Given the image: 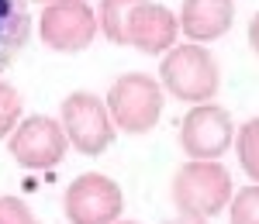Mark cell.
Returning a JSON list of instances; mask_svg holds the SVG:
<instances>
[{
  "mask_svg": "<svg viewBox=\"0 0 259 224\" xmlns=\"http://www.w3.org/2000/svg\"><path fill=\"white\" fill-rule=\"evenodd\" d=\"M173 204L183 217H214L225 207H232L235 186H232V173L221 162L211 159H187L173 176Z\"/></svg>",
  "mask_w": 259,
  "mask_h": 224,
  "instance_id": "cell-1",
  "label": "cell"
},
{
  "mask_svg": "<svg viewBox=\"0 0 259 224\" xmlns=\"http://www.w3.org/2000/svg\"><path fill=\"white\" fill-rule=\"evenodd\" d=\"M159 83H162V90L169 97H177V100H187L194 107L197 103H211V97L221 86V66L197 41L177 45L159 62Z\"/></svg>",
  "mask_w": 259,
  "mask_h": 224,
  "instance_id": "cell-2",
  "label": "cell"
},
{
  "mask_svg": "<svg viewBox=\"0 0 259 224\" xmlns=\"http://www.w3.org/2000/svg\"><path fill=\"white\" fill-rule=\"evenodd\" d=\"M162 83L149 73H124L107 90V110L121 131L145 135L159 124L162 114Z\"/></svg>",
  "mask_w": 259,
  "mask_h": 224,
  "instance_id": "cell-3",
  "label": "cell"
},
{
  "mask_svg": "<svg viewBox=\"0 0 259 224\" xmlns=\"http://www.w3.org/2000/svg\"><path fill=\"white\" fill-rule=\"evenodd\" d=\"M59 121L69 135V145L80 155H100L114 145L118 124L107 110V100H100L90 90H73L62 97L59 107Z\"/></svg>",
  "mask_w": 259,
  "mask_h": 224,
  "instance_id": "cell-4",
  "label": "cell"
},
{
  "mask_svg": "<svg viewBox=\"0 0 259 224\" xmlns=\"http://www.w3.org/2000/svg\"><path fill=\"white\" fill-rule=\"evenodd\" d=\"M100 31L97 11L87 0H49L38 14V38L52 52H83Z\"/></svg>",
  "mask_w": 259,
  "mask_h": 224,
  "instance_id": "cell-5",
  "label": "cell"
},
{
  "mask_svg": "<svg viewBox=\"0 0 259 224\" xmlns=\"http://www.w3.org/2000/svg\"><path fill=\"white\" fill-rule=\"evenodd\" d=\"M62 210L69 224H118L124 210L121 186L104 173H83L66 186Z\"/></svg>",
  "mask_w": 259,
  "mask_h": 224,
  "instance_id": "cell-6",
  "label": "cell"
},
{
  "mask_svg": "<svg viewBox=\"0 0 259 224\" xmlns=\"http://www.w3.org/2000/svg\"><path fill=\"white\" fill-rule=\"evenodd\" d=\"M7 152L24 169H52V165H59L66 159L69 135H66L62 121L45 118V114H31L7 138Z\"/></svg>",
  "mask_w": 259,
  "mask_h": 224,
  "instance_id": "cell-7",
  "label": "cell"
},
{
  "mask_svg": "<svg viewBox=\"0 0 259 224\" xmlns=\"http://www.w3.org/2000/svg\"><path fill=\"white\" fill-rule=\"evenodd\" d=\"M235 142V124L232 114L218 103H197L190 114L180 121V148L187 159H211L218 162Z\"/></svg>",
  "mask_w": 259,
  "mask_h": 224,
  "instance_id": "cell-8",
  "label": "cell"
},
{
  "mask_svg": "<svg viewBox=\"0 0 259 224\" xmlns=\"http://www.w3.org/2000/svg\"><path fill=\"white\" fill-rule=\"evenodd\" d=\"M177 35H180V14H173L162 4H152V0H142L128 21V45L145 52V55L173 52Z\"/></svg>",
  "mask_w": 259,
  "mask_h": 224,
  "instance_id": "cell-9",
  "label": "cell"
},
{
  "mask_svg": "<svg viewBox=\"0 0 259 224\" xmlns=\"http://www.w3.org/2000/svg\"><path fill=\"white\" fill-rule=\"evenodd\" d=\"M235 0H183L180 7V31L190 41H218L232 31Z\"/></svg>",
  "mask_w": 259,
  "mask_h": 224,
  "instance_id": "cell-10",
  "label": "cell"
},
{
  "mask_svg": "<svg viewBox=\"0 0 259 224\" xmlns=\"http://www.w3.org/2000/svg\"><path fill=\"white\" fill-rule=\"evenodd\" d=\"M31 38V7L28 0H0V73L14 62Z\"/></svg>",
  "mask_w": 259,
  "mask_h": 224,
  "instance_id": "cell-11",
  "label": "cell"
},
{
  "mask_svg": "<svg viewBox=\"0 0 259 224\" xmlns=\"http://www.w3.org/2000/svg\"><path fill=\"white\" fill-rule=\"evenodd\" d=\"M139 4L142 0H100V11H97L100 35L114 45H128V21H132Z\"/></svg>",
  "mask_w": 259,
  "mask_h": 224,
  "instance_id": "cell-12",
  "label": "cell"
},
{
  "mask_svg": "<svg viewBox=\"0 0 259 224\" xmlns=\"http://www.w3.org/2000/svg\"><path fill=\"white\" fill-rule=\"evenodd\" d=\"M235 152H239L242 173H245L252 183H259V118H249V121L239 128Z\"/></svg>",
  "mask_w": 259,
  "mask_h": 224,
  "instance_id": "cell-13",
  "label": "cell"
},
{
  "mask_svg": "<svg viewBox=\"0 0 259 224\" xmlns=\"http://www.w3.org/2000/svg\"><path fill=\"white\" fill-rule=\"evenodd\" d=\"M21 110H24L21 93L11 83L0 80V138H11L14 135V128L21 124Z\"/></svg>",
  "mask_w": 259,
  "mask_h": 224,
  "instance_id": "cell-14",
  "label": "cell"
},
{
  "mask_svg": "<svg viewBox=\"0 0 259 224\" xmlns=\"http://www.w3.org/2000/svg\"><path fill=\"white\" fill-rule=\"evenodd\" d=\"M228 217H232V224H259V183L242 186L232 197Z\"/></svg>",
  "mask_w": 259,
  "mask_h": 224,
  "instance_id": "cell-15",
  "label": "cell"
},
{
  "mask_svg": "<svg viewBox=\"0 0 259 224\" xmlns=\"http://www.w3.org/2000/svg\"><path fill=\"white\" fill-rule=\"evenodd\" d=\"M0 224H38V217H35V210L24 204L21 197L4 193L0 197Z\"/></svg>",
  "mask_w": 259,
  "mask_h": 224,
  "instance_id": "cell-16",
  "label": "cell"
},
{
  "mask_svg": "<svg viewBox=\"0 0 259 224\" xmlns=\"http://www.w3.org/2000/svg\"><path fill=\"white\" fill-rule=\"evenodd\" d=\"M249 48L259 55V11L252 14V21H249Z\"/></svg>",
  "mask_w": 259,
  "mask_h": 224,
  "instance_id": "cell-17",
  "label": "cell"
},
{
  "mask_svg": "<svg viewBox=\"0 0 259 224\" xmlns=\"http://www.w3.org/2000/svg\"><path fill=\"white\" fill-rule=\"evenodd\" d=\"M169 224H207V221H200V217H183V214H180L177 221H169Z\"/></svg>",
  "mask_w": 259,
  "mask_h": 224,
  "instance_id": "cell-18",
  "label": "cell"
},
{
  "mask_svg": "<svg viewBox=\"0 0 259 224\" xmlns=\"http://www.w3.org/2000/svg\"><path fill=\"white\" fill-rule=\"evenodd\" d=\"M118 224H142V221H118Z\"/></svg>",
  "mask_w": 259,
  "mask_h": 224,
  "instance_id": "cell-19",
  "label": "cell"
},
{
  "mask_svg": "<svg viewBox=\"0 0 259 224\" xmlns=\"http://www.w3.org/2000/svg\"><path fill=\"white\" fill-rule=\"evenodd\" d=\"M35 4H41V7H45V4H49V0H35Z\"/></svg>",
  "mask_w": 259,
  "mask_h": 224,
  "instance_id": "cell-20",
  "label": "cell"
}]
</instances>
